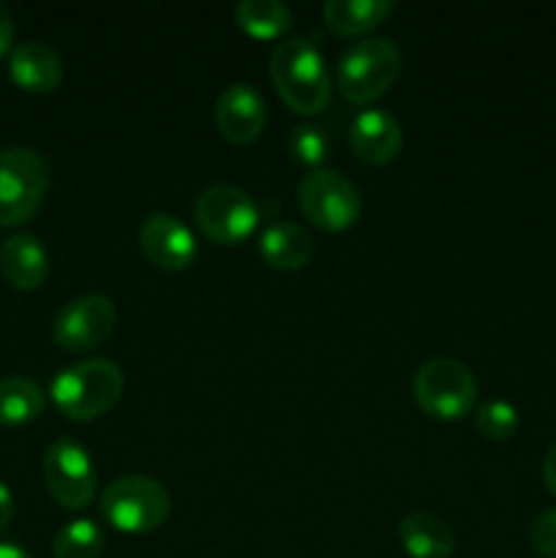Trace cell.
<instances>
[{
    "mask_svg": "<svg viewBox=\"0 0 556 558\" xmlns=\"http://www.w3.org/2000/svg\"><path fill=\"white\" fill-rule=\"evenodd\" d=\"M289 153L298 163H305L311 169H319L325 158L330 156V140H327L325 129L316 123H298L289 129L287 140Z\"/></svg>",
    "mask_w": 556,
    "mask_h": 558,
    "instance_id": "cell-22",
    "label": "cell"
},
{
    "mask_svg": "<svg viewBox=\"0 0 556 558\" xmlns=\"http://www.w3.org/2000/svg\"><path fill=\"white\" fill-rule=\"evenodd\" d=\"M123 387L125 374L114 360L90 357L60 371L49 392L65 417L87 423L107 414L120 401Z\"/></svg>",
    "mask_w": 556,
    "mask_h": 558,
    "instance_id": "cell-2",
    "label": "cell"
},
{
    "mask_svg": "<svg viewBox=\"0 0 556 558\" xmlns=\"http://www.w3.org/2000/svg\"><path fill=\"white\" fill-rule=\"evenodd\" d=\"M11 521H14V494L0 480V532H5L11 526Z\"/></svg>",
    "mask_w": 556,
    "mask_h": 558,
    "instance_id": "cell-26",
    "label": "cell"
},
{
    "mask_svg": "<svg viewBox=\"0 0 556 558\" xmlns=\"http://www.w3.org/2000/svg\"><path fill=\"white\" fill-rule=\"evenodd\" d=\"M543 483L551 494L556 496V445L545 452V461H543Z\"/></svg>",
    "mask_w": 556,
    "mask_h": 558,
    "instance_id": "cell-27",
    "label": "cell"
},
{
    "mask_svg": "<svg viewBox=\"0 0 556 558\" xmlns=\"http://www.w3.org/2000/svg\"><path fill=\"white\" fill-rule=\"evenodd\" d=\"M0 272L14 289H36L49 276L47 245L31 232L11 234L0 245Z\"/></svg>",
    "mask_w": 556,
    "mask_h": 558,
    "instance_id": "cell-15",
    "label": "cell"
},
{
    "mask_svg": "<svg viewBox=\"0 0 556 558\" xmlns=\"http://www.w3.org/2000/svg\"><path fill=\"white\" fill-rule=\"evenodd\" d=\"M403 65L398 44L387 36H365L349 44L338 58L336 82L347 101L368 104L390 90Z\"/></svg>",
    "mask_w": 556,
    "mask_h": 558,
    "instance_id": "cell-3",
    "label": "cell"
},
{
    "mask_svg": "<svg viewBox=\"0 0 556 558\" xmlns=\"http://www.w3.org/2000/svg\"><path fill=\"white\" fill-rule=\"evenodd\" d=\"M234 22L254 38H276L292 25V11L281 0H240Z\"/></svg>",
    "mask_w": 556,
    "mask_h": 558,
    "instance_id": "cell-20",
    "label": "cell"
},
{
    "mask_svg": "<svg viewBox=\"0 0 556 558\" xmlns=\"http://www.w3.org/2000/svg\"><path fill=\"white\" fill-rule=\"evenodd\" d=\"M11 44H14V14L9 5L0 3V58L11 52Z\"/></svg>",
    "mask_w": 556,
    "mask_h": 558,
    "instance_id": "cell-25",
    "label": "cell"
},
{
    "mask_svg": "<svg viewBox=\"0 0 556 558\" xmlns=\"http://www.w3.org/2000/svg\"><path fill=\"white\" fill-rule=\"evenodd\" d=\"M298 205L303 216L325 232H343L358 221L363 210L358 185L347 174L327 167L311 169L300 180Z\"/></svg>",
    "mask_w": 556,
    "mask_h": 558,
    "instance_id": "cell-7",
    "label": "cell"
},
{
    "mask_svg": "<svg viewBox=\"0 0 556 558\" xmlns=\"http://www.w3.org/2000/svg\"><path fill=\"white\" fill-rule=\"evenodd\" d=\"M172 512L167 485L147 474H125L112 480L101 494V515L125 534L156 532Z\"/></svg>",
    "mask_w": 556,
    "mask_h": 558,
    "instance_id": "cell-4",
    "label": "cell"
},
{
    "mask_svg": "<svg viewBox=\"0 0 556 558\" xmlns=\"http://www.w3.org/2000/svg\"><path fill=\"white\" fill-rule=\"evenodd\" d=\"M104 545L107 537L101 526L90 518H76L55 532L52 554L55 558H98L104 554Z\"/></svg>",
    "mask_w": 556,
    "mask_h": 558,
    "instance_id": "cell-21",
    "label": "cell"
},
{
    "mask_svg": "<svg viewBox=\"0 0 556 558\" xmlns=\"http://www.w3.org/2000/svg\"><path fill=\"white\" fill-rule=\"evenodd\" d=\"M349 145L360 161L374 163V167L396 161L403 147L401 123L396 114L382 107L363 109L349 123Z\"/></svg>",
    "mask_w": 556,
    "mask_h": 558,
    "instance_id": "cell-13",
    "label": "cell"
},
{
    "mask_svg": "<svg viewBox=\"0 0 556 558\" xmlns=\"http://www.w3.org/2000/svg\"><path fill=\"white\" fill-rule=\"evenodd\" d=\"M529 543L537 556L556 558V507L534 518L532 529H529Z\"/></svg>",
    "mask_w": 556,
    "mask_h": 558,
    "instance_id": "cell-24",
    "label": "cell"
},
{
    "mask_svg": "<svg viewBox=\"0 0 556 558\" xmlns=\"http://www.w3.org/2000/svg\"><path fill=\"white\" fill-rule=\"evenodd\" d=\"M194 218L202 232L223 245L243 243L259 227L262 210L254 196L234 183H213L200 191Z\"/></svg>",
    "mask_w": 556,
    "mask_h": 558,
    "instance_id": "cell-8",
    "label": "cell"
},
{
    "mask_svg": "<svg viewBox=\"0 0 556 558\" xmlns=\"http://www.w3.org/2000/svg\"><path fill=\"white\" fill-rule=\"evenodd\" d=\"M44 412V390L38 381L27 376H3L0 379V425L16 428V425L33 423Z\"/></svg>",
    "mask_w": 556,
    "mask_h": 558,
    "instance_id": "cell-19",
    "label": "cell"
},
{
    "mask_svg": "<svg viewBox=\"0 0 556 558\" xmlns=\"http://www.w3.org/2000/svg\"><path fill=\"white\" fill-rule=\"evenodd\" d=\"M270 80L294 112L319 114L330 104L333 85L327 60L311 38L289 36L273 47Z\"/></svg>",
    "mask_w": 556,
    "mask_h": 558,
    "instance_id": "cell-1",
    "label": "cell"
},
{
    "mask_svg": "<svg viewBox=\"0 0 556 558\" xmlns=\"http://www.w3.org/2000/svg\"><path fill=\"white\" fill-rule=\"evenodd\" d=\"M0 558H33L25 548L16 543H0Z\"/></svg>",
    "mask_w": 556,
    "mask_h": 558,
    "instance_id": "cell-28",
    "label": "cell"
},
{
    "mask_svg": "<svg viewBox=\"0 0 556 558\" xmlns=\"http://www.w3.org/2000/svg\"><path fill=\"white\" fill-rule=\"evenodd\" d=\"M392 9H396L392 0H327L322 5V16L333 33L358 36L387 20Z\"/></svg>",
    "mask_w": 556,
    "mask_h": 558,
    "instance_id": "cell-18",
    "label": "cell"
},
{
    "mask_svg": "<svg viewBox=\"0 0 556 558\" xmlns=\"http://www.w3.org/2000/svg\"><path fill=\"white\" fill-rule=\"evenodd\" d=\"M218 131L234 145H249L265 131L267 104L262 93L249 82H232L216 98L213 109Z\"/></svg>",
    "mask_w": 556,
    "mask_h": 558,
    "instance_id": "cell-12",
    "label": "cell"
},
{
    "mask_svg": "<svg viewBox=\"0 0 556 558\" xmlns=\"http://www.w3.org/2000/svg\"><path fill=\"white\" fill-rule=\"evenodd\" d=\"M9 74L22 90L49 93L63 82V58L44 41H22L9 52Z\"/></svg>",
    "mask_w": 556,
    "mask_h": 558,
    "instance_id": "cell-14",
    "label": "cell"
},
{
    "mask_svg": "<svg viewBox=\"0 0 556 558\" xmlns=\"http://www.w3.org/2000/svg\"><path fill=\"white\" fill-rule=\"evenodd\" d=\"M49 189V161L38 150L11 145L0 150V227L36 216Z\"/></svg>",
    "mask_w": 556,
    "mask_h": 558,
    "instance_id": "cell-5",
    "label": "cell"
},
{
    "mask_svg": "<svg viewBox=\"0 0 556 558\" xmlns=\"http://www.w3.org/2000/svg\"><path fill=\"white\" fill-rule=\"evenodd\" d=\"M44 480L55 501L69 510L90 505L98 488L96 463L85 445L74 439H55L44 452Z\"/></svg>",
    "mask_w": 556,
    "mask_h": 558,
    "instance_id": "cell-9",
    "label": "cell"
},
{
    "mask_svg": "<svg viewBox=\"0 0 556 558\" xmlns=\"http://www.w3.org/2000/svg\"><path fill=\"white\" fill-rule=\"evenodd\" d=\"M140 245L153 265L178 272L191 267L196 256V238L174 213H150L140 223Z\"/></svg>",
    "mask_w": 556,
    "mask_h": 558,
    "instance_id": "cell-11",
    "label": "cell"
},
{
    "mask_svg": "<svg viewBox=\"0 0 556 558\" xmlns=\"http://www.w3.org/2000/svg\"><path fill=\"white\" fill-rule=\"evenodd\" d=\"M474 428L480 430V436L494 441L512 439L518 430V409L512 403L499 401H485L474 409Z\"/></svg>",
    "mask_w": 556,
    "mask_h": 558,
    "instance_id": "cell-23",
    "label": "cell"
},
{
    "mask_svg": "<svg viewBox=\"0 0 556 558\" xmlns=\"http://www.w3.org/2000/svg\"><path fill=\"white\" fill-rule=\"evenodd\" d=\"M118 325V308L104 294H80L60 305L52 319V341L69 352H85L107 341Z\"/></svg>",
    "mask_w": 556,
    "mask_h": 558,
    "instance_id": "cell-10",
    "label": "cell"
},
{
    "mask_svg": "<svg viewBox=\"0 0 556 558\" xmlns=\"http://www.w3.org/2000/svg\"><path fill=\"white\" fill-rule=\"evenodd\" d=\"M316 243L305 227L294 221H273L259 234V256L276 270H300L314 256Z\"/></svg>",
    "mask_w": 556,
    "mask_h": 558,
    "instance_id": "cell-17",
    "label": "cell"
},
{
    "mask_svg": "<svg viewBox=\"0 0 556 558\" xmlns=\"http://www.w3.org/2000/svg\"><path fill=\"white\" fill-rule=\"evenodd\" d=\"M398 537L412 558H450L456 554V532L442 515L414 510L398 523Z\"/></svg>",
    "mask_w": 556,
    "mask_h": 558,
    "instance_id": "cell-16",
    "label": "cell"
},
{
    "mask_svg": "<svg viewBox=\"0 0 556 558\" xmlns=\"http://www.w3.org/2000/svg\"><path fill=\"white\" fill-rule=\"evenodd\" d=\"M414 398L425 414L439 420H458L469 414L478 401V379L456 357H431L414 371Z\"/></svg>",
    "mask_w": 556,
    "mask_h": 558,
    "instance_id": "cell-6",
    "label": "cell"
}]
</instances>
